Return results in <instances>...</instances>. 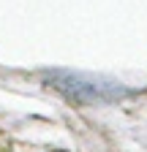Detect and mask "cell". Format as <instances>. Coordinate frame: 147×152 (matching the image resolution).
<instances>
[{
  "label": "cell",
  "instance_id": "cell-1",
  "mask_svg": "<svg viewBox=\"0 0 147 152\" xmlns=\"http://www.w3.org/2000/svg\"><path fill=\"white\" fill-rule=\"evenodd\" d=\"M57 90H63L68 98H74V101H79V103H93V101H109L112 95H106V84L104 87H93L90 90V84L87 82H82L79 76H71V73H60L57 76V84H54Z\"/></svg>",
  "mask_w": 147,
  "mask_h": 152
},
{
  "label": "cell",
  "instance_id": "cell-2",
  "mask_svg": "<svg viewBox=\"0 0 147 152\" xmlns=\"http://www.w3.org/2000/svg\"><path fill=\"white\" fill-rule=\"evenodd\" d=\"M52 152H65V149H52Z\"/></svg>",
  "mask_w": 147,
  "mask_h": 152
}]
</instances>
